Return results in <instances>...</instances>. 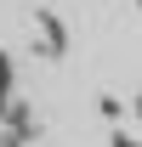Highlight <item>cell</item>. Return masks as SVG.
<instances>
[{
  "label": "cell",
  "instance_id": "6da1fadb",
  "mask_svg": "<svg viewBox=\"0 0 142 147\" xmlns=\"http://www.w3.org/2000/svg\"><path fill=\"white\" fill-rule=\"evenodd\" d=\"M131 108H137V125H142V91H137V102H131Z\"/></svg>",
  "mask_w": 142,
  "mask_h": 147
},
{
  "label": "cell",
  "instance_id": "7a4b0ae2",
  "mask_svg": "<svg viewBox=\"0 0 142 147\" xmlns=\"http://www.w3.org/2000/svg\"><path fill=\"white\" fill-rule=\"evenodd\" d=\"M137 6H142V0H137Z\"/></svg>",
  "mask_w": 142,
  "mask_h": 147
}]
</instances>
